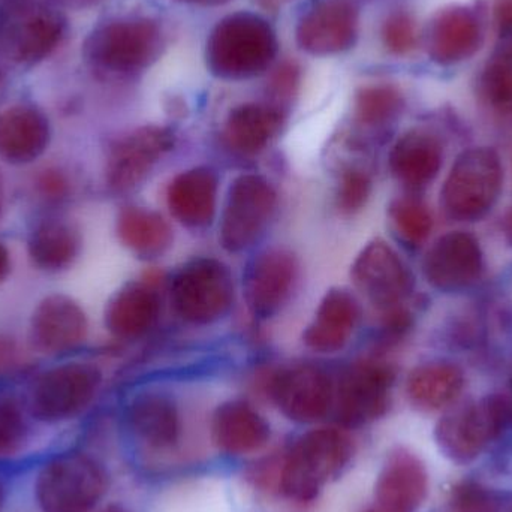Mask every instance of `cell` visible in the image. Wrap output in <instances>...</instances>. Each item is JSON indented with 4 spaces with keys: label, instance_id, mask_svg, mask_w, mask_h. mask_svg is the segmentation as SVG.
Masks as SVG:
<instances>
[{
    "label": "cell",
    "instance_id": "46",
    "mask_svg": "<svg viewBox=\"0 0 512 512\" xmlns=\"http://www.w3.org/2000/svg\"><path fill=\"white\" fill-rule=\"evenodd\" d=\"M505 234H507L508 240L512 243V207L508 212L507 219H505Z\"/></svg>",
    "mask_w": 512,
    "mask_h": 512
},
{
    "label": "cell",
    "instance_id": "14",
    "mask_svg": "<svg viewBox=\"0 0 512 512\" xmlns=\"http://www.w3.org/2000/svg\"><path fill=\"white\" fill-rule=\"evenodd\" d=\"M358 29L360 14L354 0H322L298 23L297 42L313 56H331L354 47Z\"/></svg>",
    "mask_w": 512,
    "mask_h": 512
},
{
    "label": "cell",
    "instance_id": "1",
    "mask_svg": "<svg viewBox=\"0 0 512 512\" xmlns=\"http://www.w3.org/2000/svg\"><path fill=\"white\" fill-rule=\"evenodd\" d=\"M276 32L261 15L236 12L222 18L207 38L206 63L222 80H248L264 74L277 56Z\"/></svg>",
    "mask_w": 512,
    "mask_h": 512
},
{
    "label": "cell",
    "instance_id": "30",
    "mask_svg": "<svg viewBox=\"0 0 512 512\" xmlns=\"http://www.w3.org/2000/svg\"><path fill=\"white\" fill-rule=\"evenodd\" d=\"M80 246V233L74 225L62 219H47L33 230L29 255L41 270L62 271L75 261Z\"/></svg>",
    "mask_w": 512,
    "mask_h": 512
},
{
    "label": "cell",
    "instance_id": "22",
    "mask_svg": "<svg viewBox=\"0 0 512 512\" xmlns=\"http://www.w3.org/2000/svg\"><path fill=\"white\" fill-rule=\"evenodd\" d=\"M358 319L360 307L354 295L343 289H331L321 301L315 321L304 333V343L321 354L340 351L351 339Z\"/></svg>",
    "mask_w": 512,
    "mask_h": 512
},
{
    "label": "cell",
    "instance_id": "31",
    "mask_svg": "<svg viewBox=\"0 0 512 512\" xmlns=\"http://www.w3.org/2000/svg\"><path fill=\"white\" fill-rule=\"evenodd\" d=\"M117 234L126 248L147 256L162 254L173 239L164 218L141 207H126L120 212Z\"/></svg>",
    "mask_w": 512,
    "mask_h": 512
},
{
    "label": "cell",
    "instance_id": "40",
    "mask_svg": "<svg viewBox=\"0 0 512 512\" xmlns=\"http://www.w3.org/2000/svg\"><path fill=\"white\" fill-rule=\"evenodd\" d=\"M498 33L502 38H512V0H496L493 8Z\"/></svg>",
    "mask_w": 512,
    "mask_h": 512
},
{
    "label": "cell",
    "instance_id": "41",
    "mask_svg": "<svg viewBox=\"0 0 512 512\" xmlns=\"http://www.w3.org/2000/svg\"><path fill=\"white\" fill-rule=\"evenodd\" d=\"M17 343L12 337L0 334V376L8 373L17 363Z\"/></svg>",
    "mask_w": 512,
    "mask_h": 512
},
{
    "label": "cell",
    "instance_id": "38",
    "mask_svg": "<svg viewBox=\"0 0 512 512\" xmlns=\"http://www.w3.org/2000/svg\"><path fill=\"white\" fill-rule=\"evenodd\" d=\"M300 69L294 62H285L277 68L271 78V92L279 98H289L295 92L300 77Z\"/></svg>",
    "mask_w": 512,
    "mask_h": 512
},
{
    "label": "cell",
    "instance_id": "28",
    "mask_svg": "<svg viewBox=\"0 0 512 512\" xmlns=\"http://www.w3.org/2000/svg\"><path fill=\"white\" fill-rule=\"evenodd\" d=\"M282 122V111L274 105L243 104L228 116L225 138L236 152L254 155L270 143Z\"/></svg>",
    "mask_w": 512,
    "mask_h": 512
},
{
    "label": "cell",
    "instance_id": "3",
    "mask_svg": "<svg viewBox=\"0 0 512 512\" xmlns=\"http://www.w3.org/2000/svg\"><path fill=\"white\" fill-rule=\"evenodd\" d=\"M161 47V27L155 20L123 17L96 27L84 42L83 54L99 74L128 77L149 68Z\"/></svg>",
    "mask_w": 512,
    "mask_h": 512
},
{
    "label": "cell",
    "instance_id": "39",
    "mask_svg": "<svg viewBox=\"0 0 512 512\" xmlns=\"http://www.w3.org/2000/svg\"><path fill=\"white\" fill-rule=\"evenodd\" d=\"M69 183L59 170H47L38 179V189L48 200H60L68 194Z\"/></svg>",
    "mask_w": 512,
    "mask_h": 512
},
{
    "label": "cell",
    "instance_id": "34",
    "mask_svg": "<svg viewBox=\"0 0 512 512\" xmlns=\"http://www.w3.org/2000/svg\"><path fill=\"white\" fill-rule=\"evenodd\" d=\"M391 219L405 242L420 245L429 237L433 221L426 204L412 198H402L391 206Z\"/></svg>",
    "mask_w": 512,
    "mask_h": 512
},
{
    "label": "cell",
    "instance_id": "16",
    "mask_svg": "<svg viewBox=\"0 0 512 512\" xmlns=\"http://www.w3.org/2000/svg\"><path fill=\"white\" fill-rule=\"evenodd\" d=\"M483 44L480 18L466 6L441 9L430 21L426 45L430 59L450 66L471 59Z\"/></svg>",
    "mask_w": 512,
    "mask_h": 512
},
{
    "label": "cell",
    "instance_id": "47",
    "mask_svg": "<svg viewBox=\"0 0 512 512\" xmlns=\"http://www.w3.org/2000/svg\"><path fill=\"white\" fill-rule=\"evenodd\" d=\"M5 501H6L5 487H3L2 481H0V512H2L3 507H5Z\"/></svg>",
    "mask_w": 512,
    "mask_h": 512
},
{
    "label": "cell",
    "instance_id": "7",
    "mask_svg": "<svg viewBox=\"0 0 512 512\" xmlns=\"http://www.w3.org/2000/svg\"><path fill=\"white\" fill-rule=\"evenodd\" d=\"M511 418L510 399L487 397L442 418L436 427V439L445 456L457 463H469L501 435Z\"/></svg>",
    "mask_w": 512,
    "mask_h": 512
},
{
    "label": "cell",
    "instance_id": "49",
    "mask_svg": "<svg viewBox=\"0 0 512 512\" xmlns=\"http://www.w3.org/2000/svg\"><path fill=\"white\" fill-rule=\"evenodd\" d=\"M361 512H394L387 510V508L381 507V505L376 504L375 507L367 508V510Z\"/></svg>",
    "mask_w": 512,
    "mask_h": 512
},
{
    "label": "cell",
    "instance_id": "45",
    "mask_svg": "<svg viewBox=\"0 0 512 512\" xmlns=\"http://www.w3.org/2000/svg\"><path fill=\"white\" fill-rule=\"evenodd\" d=\"M174 2L188 3V5L197 6H221L231 2V0H174Z\"/></svg>",
    "mask_w": 512,
    "mask_h": 512
},
{
    "label": "cell",
    "instance_id": "32",
    "mask_svg": "<svg viewBox=\"0 0 512 512\" xmlns=\"http://www.w3.org/2000/svg\"><path fill=\"white\" fill-rule=\"evenodd\" d=\"M402 107V93L390 84L363 87L355 99L357 119L367 126L385 125L400 113Z\"/></svg>",
    "mask_w": 512,
    "mask_h": 512
},
{
    "label": "cell",
    "instance_id": "43",
    "mask_svg": "<svg viewBox=\"0 0 512 512\" xmlns=\"http://www.w3.org/2000/svg\"><path fill=\"white\" fill-rule=\"evenodd\" d=\"M9 268H11V259H9L8 249L0 243V283L8 276Z\"/></svg>",
    "mask_w": 512,
    "mask_h": 512
},
{
    "label": "cell",
    "instance_id": "24",
    "mask_svg": "<svg viewBox=\"0 0 512 512\" xmlns=\"http://www.w3.org/2000/svg\"><path fill=\"white\" fill-rule=\"evenodd\" d=\"M218 182L206 168H194L179 174L168 188V207L177 221L188 227H204L216 210Z\"/></svg>",
    "mask_w": 512,
    "mask_h": 512
},
{
    "label": "cell",
    "instance_id": "4",
    "mask_svg": "<svg viewBox=\"0 0 512 512\" xmlns=\"http://www.w3.org/2000/svg\"><path fill=\"white\" fill-rule=\"evenodd\" d=\"M108 490L104 466L89 454L68 453L42 466L35 481L41 512H92Z\"/></svg>",
    "mask_w": 512,
    "mask_h": 512
},
{
    "label": "cell",
    "instance_id": "50",
    "mask_svg": "<svg viewBox=\"0 0 512 512\" xmlns=\"http://www.w3.org/2000/svg\"><path fill=\"white\" fill-rule=\"evenodd\" d=\"M2 209H3V186H2V179H0V216H2Z\"/></svg>",
    "mask_w": 512,
    "mask_h": 512
},
{
    "label": "cell",
    "instance_id": "25",
    "mask_svg": "<svg viewBox=\"0 0 512 512\" xmlns=\"http://www.w3.org/2000/svg\"><path fill=\"white\" fill-rule=\"evenodd\" d=\"M128 420L138 438L153 448H170L180 438L179 409L173 399L159 393H144L132 400Z\"/></svg>",
    "mask_w": 512,
    "mask_h": 512
},
{
    "label": "cell",
    "instance_id": "5",
    "mask_svg": "<svg viewBox=\"0 0 512 512\" xmlns=\"http://www.w3.org/2000/svg\"><path fill=\"white\" fill-rule=\"evenodd\" d=\"M65 32V17L47 3L11 0L0 8V56L15 65H35L47 59Z\"/></svg>",
    "mask_w": 512,
    "mask_h": 512
},
{
    "label": "cell",
    "instance_id": "23",
    "mask_svg": "<svg viewBox=\"0 0 512 512\" xmlns=\"http://www.w3.org/2000/svg\"><path fill=\"white\" fill-rule=\"evenodd\" d=\"M212 436L219 450L240 456L265 447L270 439V426L251 405L236 400L216 409Z\"/></svg>",
    "mask_w": 512,
    "mask_h": 512
},
{
    "label": "cell",
    "instance_id": "19",
    "mask_svg": "<svg viewBox=\"0 0 512 512\" xmlns=\"http://www.w3.org/2000/svg\"><path fill=\"white\" fill-rule=\"evenodd\" d=\"M297 277V261L285 249L262 252L246 276V300L259 318L274 315L288 300Z\"/></svg>",
    "mask_w": 512,
    "mask_h": 512
},
{
    "label": "cell",
    "instance_id": "33",
    "mask_svg": "<svg viewBox=\"0 0 512 512\" xmlns=\"http://www.w3.org/2000/svg\"><path fill=\"white\" fill-rule=\"evenodd\" d=\"M481 87L487 101L501 111H512V45L502 48L484 68Z\"/></svg>",
    "mask_w": 512,
    "mask_h": 512
},
{
    "label": "cell",
    "instance_id": "12",
    "mask_svg": "<svg viewBox=\"0 0 512 512\" xmlns=\"http://www.w3.org/2000/svg\"><path fill=\"white\" fill-rule=\"evenodd\" d=\"M173 147L170 129L144 126L129 132L111 147L105 170L108 186L116 192L131 191Z\"/></svg>",
    "mask_w": 512,
    "mask_h": 512
},
{
    "label": "cell",
    "instance_id": "11",
    "mask_svg": "<svg viewBox=\"0 0 512 512\" xmlns=\"http://www.w3.org/2000/svg\"><path fill=\"white\" fill-rule=\"evenodd\" d=\"M394 372L379 361L349 367L334 387L336 417L346 427H358L381 417L390 403Z\"/></svg>",
    "mask_w": 512,
    "mask_h": 512
},
{
    "label": "cell",
    "instance_id": "13",
    "mask_svg": "<svg viewBox=\"0 0 512 512\" xmlns=\"http://www.w3.org/2000/svg\"><path fill=\"white\" fill-rule=\"evenodd\" d=\"M270 393L277 408L289 420L315 423L328 414L334 403V384L324 370L297 366L274 376Z\"/></svg>",
    "mask_w": 512,
    "mask_h": 512
},
{
    "label": "cell",
    "instance_id": "15",
    "mask_svg": "<svg viewBox=\"0 0 512 512\" xmlns=\"http://www.w3.org/2000/svg\"><path fill=\"white\" fill-rule=\"evenodd\" d=\"M355 286L381 309L397 307L411 286V277L400 256L376 240L363 249L352 265Z\"/></svg>",
    "mask_w": 512,
    "mask_h": 512
},
{
    "label": "cell",
    "instance_id": "44",
    "mask_svg": "<svg viewBox=\"0 0 512 512\" xmlns=\"http://www.w3.org/2000/svg\"><path fill=\"white\" fill-rule=\"evenodd\" d=\"M59 5L66 6V8H89V6L96 5V3L104 2V0H54Z\"/></svg>",
    "mask_w": 512,
    "mask_h": 512
},
{
    "label": "cell",
    "instance_id": "26",
    "mask_svg": "<svg viewBox=\"0 0 512 512\" xmlns=\"http://www.w3.org/2000/svg\"><path fill=\"white\" fill-rule=\"evenodd\" d=\"M159 298L147 285L125 286L114 295L105 313L108 330L119 339H138L155 325Z\"/></svg>",
    "mask_w": 512,
    "mask_h": 512
},
{
    "label": "cell",
    "instance_id": "42",
    "mask_svg": "<svg viewBox=\"0 0 512 512\" xmlns=\"http://www.w3.org/2000/svg\"><path fill=\"white\" fill-rule=\"evenodd\" d=\"M258 8L265 9V11H279L283 6L288 3L294 2V0H252Z\"/></svg>",
    "mask_w": 512,
    "mask_h": 512
},
{
    "label": "cell",
    "instance_id": "10",
    "mask_svg": "<svg viewBox=\"0 0 512 512\" xmlns=\"http://www.w3.org/2000/svg\"><path fill=\"white\" fill-rule=\"evenodd\" d=\"M276 207L273 186L256 174L237 177L228 192L221 224V242L227 251L251 248L267 227Z\"/></svg>",
    "mask_w": 512,
    "mask_h": 512
},
{
    "label": "cell",
    "instance_id": "29",
    "mask_svg": "<svg viewBox=\"0 0 512 512\" xmlns=\"http://www.w3.org/2000/svg\"><path fill=\"white\" fill-rule=\"evenodd\" d=\"M465 387V376L450 363H430L417 367L409 375L406 390L409 399L424 411H439L453 405Z\"/></svg>",
    "mask_w": 512,
    "mask_h": 512
},
{
    "label": "cell",
    "instance_id": "2",
    "mask_svg": "<svg viewBox=\"0 0 512 512\" xmlns=\"http://www.w3.org/2000/svg\"><path fill=\"white\" fill-rule=\"evenodd\" d=\"M354 453L351 438L333 427L310 430L295 441L279 468L280 490L297 502L313 501Z\"/></svg>",
    "mask_w": 512,
    "mask_h": 512
},
{
    "label": "cell",
    "instance_id": "37",
    "mask_svg": "<svg viewBox=\"0 0 512 512\" xmlns=\"http://www.w3.org/2000/svg\"><path fill=\"white\" fill-rule=\"evenodd\" d=\"M370 188H372V183L366 173L360 170L348 171L340 183V209L346 213L360 210L369 198Z\"/></svg>",
    "mask_w": 512,
    "mask_h": 512
},
{
    "label": "cell",
    "instance_id": "20",
    "mask_svg": "<svg viewBox=\"0 0 512 512\" xmlns=\"http://www.w3.org/2000/svg\"><path fill=\"white\" fill-rule=\"evenodd\" d=\"M429 474L420 457L397 448L385 460L376 483V502L394 512H414L426 501Z\"/></svg>",
    "mask_w": 512,
    "mask_h": 512
},
{
    "label": "cell",
    "instance_id": "18",
    "mask_svg": "<svg viewBox=\"0 0 512 512\" xmlns=\"http://www.w3.org/2000/svg\"><path fill=\"white\" fill-rule=\"evenodd\" d=\"M483 270L480 243L463 231L445 234L427 252L424 274L436 288L444 291L465 288L478 279Z\"/></svg>",
    "mask_w": 512,
    "mask_h": 512
},
{
    "label": "cell",
    "instance_id": "27",
    "mask_svg": "<svg viewBox=\"0 0 512 512\" xmlns=\"http://www.w3.org/2000/svg\"><path fill=\"white\" fill-rule=\"evenodd\" d=\"M442 147L433 135L412 131L403 135L390 153L394 176L409 186H424L438 176Z\"/></svg>",
    "mask_w": 512,
    "mask_h": 512
},
{
    "label": "cell",
    "instance_id": "8",
    "mask_svg": "<svg viewBox=\"0 0 512 512\" xmlns=\"http://www.w3.org/2000/svg\"><path fill=\"white\" fill-rule=\"evenodd\" d=\"M171 294L183 319L192 324H210L222 318L233 304V277L216 259H195L179 271Z\"/></svg>",
    "mask_w": 512,
    "mask_h": 512
},
{
    "label": "cell",
    "instance_id": "17",
    "mask_svg": "<svg viewBox=\"0 0 512 512\" xmlns=\"http://www.w3.org/2000/svg\"><path fill=\"white\" fill-rule=\"evenodd\" d=\"M87 334V318L77 301L63 294L45 297L30 321L33 346L45 354L77 348Z\"/></svg>",
    "mask_w": 512,
    "mask_h": 512
},
{
    "label": "cell",
    "instance_id": "36",
    "mask_svg": "<svg viewBox=\"0 0 512 512\" xmlns=\"http://www.w3.org/2000/svg\"><path fill=\"white\" fill-rule=\"evenodd\" d=\"M26 433V420L17 403L11 399H0V457L20 450Z\"/></svg>",
    "mask_w": 512,
    "mask_h": 512
},
{
    "label": "cell",
    "instance_id": "35",
    "mask_svg": "<svg viewBox=\"0 0 512 512\" xmlns=\"http://www.w3.org/2000/svg\"><path fill=\"white\" fill-rule=\"evenodd\" d=\"M382 42L390 53L405 56L418 44V30L414 18L406 12H394L382 26Z\"/></svg>",
    "mask_w": 512,
    "mask_h": 512
},
{
    "label": "cell",
    "instance_id": "48",
    "mask_svg": "<svg viewBox=\"0 0 512 512\" xmlns=\"http://www.w3.org/2000/svg\"><path fill=\"white\" fill-rule=\"evenodd\" d=\"M101 512H128L123 507H119V505H110V507L104 508Z\"/></svg>",
    "mask_w": 512,
    "mask_h": 512
},
{
    "label": "cell",
    "instance_id": "51",
    "mask_svg": "<svg viewBox=\"0 0 512 512\" xmlns=\"http://www.w3.org/2000/svg\"><path fill=\"white\" fill-rule=\"evenodd\" d=\"M2 81H3V75H2V72H0V86H2Z\"/></svg>",
    "mask_w": 512,
    "mask_h": 512
},
{
    "label": "cell",
    "instance_id": "9",
    "mask_svg": "<svg viewBox=\"0 0 512 512\" xmlns=\"http://www.w3.org/2000/svg\"><path fill=\"white\" fill-rule=\"evenodd\" d=\"M101 370L68 363L42 373L30 391V412L42 423H60L83 412L101 387Z\"/></svg>",
    "mask_w": 512,
    "mask_h": 512
},
{
    "label": "cell",
    "instance_id": "6",
    "mask_svg": "<svg viewBox=\"0 0 512 512\" xmlns=\"http://www.w3.org/2000/svg\"><path fill=\"white\" fill-rule=\"evenodd\" d=\"M504 170L498 153L490 147H474L462 153L445 180V209L460 221L483 218L498 201Z\"/></svg>",
    "mask_w": 512,
    "mask_h": 512
},
{
    "label": "cell",
    "instance_id": "21",
    "mask_svg": "<svg viewBox=\"0 0 512 512\" xmlns=\"http://www.w3.org/2000/svg\"><path fill=\"white\" fill-rule=\"evenodd\" d=\"M50 143L47 117L32 105L17 104L0 111V158L9 164H30Z\"/></svg>",
    "mask_w": 512,
    "mask_h": 512
}]
</instances>
